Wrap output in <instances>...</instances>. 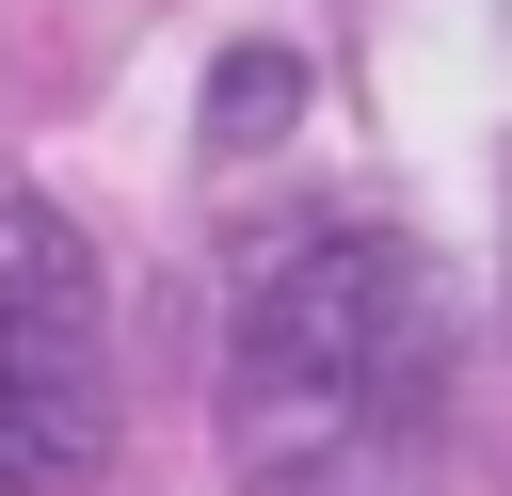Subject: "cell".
I'll return each instance as SVG.
<instances>
[{"label":"cell","instance_id":"obj_1","mask_svg":"<svg viewBox=\"0 0 512 496\" xmlns=\"http://www.w3.org/2000/svg\"><path fill=\"white\" fill-rule=\"evenodd\" d=\"M448 288L384 224H320L240 288L224 336V448L240 496H384L448 416Z\"/></svg>","mask_w":512,"mask_h":496},{"label":"cell","instance_id":"obj_2","mask_svg":"<svg viewBox=\"0 0 512 496\" xmlns=\"http://www.w3.org/2000/svg\"><path fill=\"white\" fill-rule=\"evenodd\" d=\"M112 464V288L96 240L0 176V496H96Z\"/></svg>","mask_w":512,"mask_h":496},{"label":"cell","instance_id":"obj_3","mask_svg":"<svg viewBox=\"0 0 512 496\" xmlns=\"http://www.w3.org/2000/svg\"><path fill=\"white\" fill-rule=\"evenodd\" d=\"M288 96H304V64H288V48H224V80H208V144L288 128Z\"/></svg>","mask_w":512,"mask_h":496}]
</instances>
